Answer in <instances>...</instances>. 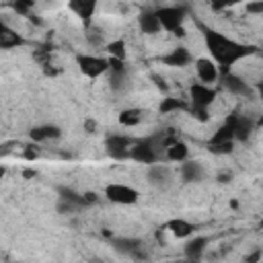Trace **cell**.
<instances>
[{"label": "cell", "mask_w": 263, "mask_h": 263, "mask_svg": "<svg viewBox=\"0 0 263 263\" xmlns=\"http://www.w3.org/2000/svg\"><path fill=\"white\" fill-rule=\"evenodd\" d=\"M205 247H208V238L205 236H195L185 245V257L191 259V261H197V259H201Z\"/></svg>", "instance_id": "19"}, {"label": "cell", "mask_w": 263, "mask_h": 263, "mask_svg": "<svg viewBox=\"0 0 263 263\" xmlns=\"http://www.w3.org/2000/svg\"><path fill=\"white\" fill-rule=\"evenodd\" d=\"M113 247L117 253L127 255L132 259H144V251H142V242L138 238H129V236H117L113 238Z\"/></svg>", "instance_id": "7"}, {"label": "cell", "mask_w": 263, "mask_h": 263, "mask_svg": "<svg viewBox=\"0 0 263 263\" xmlns=\"http://www.w3.org/2000/svg\"><path fill=\"white\" fill-rule=\"evenodd\" d=\"M84 125H86V129H90V132H92V129H95V123H92V121H86V123H84Z\"/></svg>", "instance_id": "32"}, {"label": "cell", "mask_w": 263, "mask_h": 263, "mask_svg": "<svg viewBox=\"0 0 263 263\" xmlns=\"http://www.w3.org/2000/svg\"><path fill=\"white\" fill-rule=\"evenodd\" d=\"M138 23H140L142 33H146V35H154V33H158V31L162 29V27H160V21H158V16H156V10H154V12H144Z\"/></svg>", "instance_id": "20"}, {"label": "cell", "mask_w": 263, "mask_h": 263, "mask_svg": "<svg viewBox=\"0 0 263 263\" xmlns=\"http://www.w3.org/2000/svg\"><path fill=\"white\" fill-rule=\"evenodd\" d=\"M142 119H144L142 109H125V111H121V115H119V123L125 125V127H134V125H138Z\"/></svg>", "instance_id": "21"}, {"label": "cell", "mask_w": 263, "mask_h": 263, "mask_svg": "<svg viewBox=\"0 0 263 263\" xmlns=\"http://www.w3.org/2000/svg\"><path fill=\"white\" fill-rule=\"evenodd\" d=\"M29 136H31V140L33 142H47V140H55V138H60V127H55V125H37V127H33L31 132H29Z\"/></svg>", "instance_id": "17"}, {"label": "cell", "mask_w": 263, "mask_h": 263, "mask_svg": "<svg viewBox=\"0 0 263 263\" xmlns=\"http://www.w3.org/2000/svg\"><path fill=\"white\" fill-rule=\"evenodd\" d=\"M111 58H119V60H125V43L123 41H113L107 45Z\"/></svg>", "instance_id": "24"}, {"label": "cell", "mask_w": 263, "mask_h": 263, "mask_svg": "<svg viewBox=\"0 0 263 263\" xmlns=\"http://www.w3.org/2000/svg\"><path fill=\"white\" fill-rule=\"evenodd\" d=\"M183 109H187V107H185V103H181L179 99H164V101L160 103V111H162V113L183 111Z\"/></svg>", "instance_id": "23"}, {"label": "cell", "mask_w": 263, "mask_h": 263, "mask_svg": "<svg viewBox=\"0 0 263 263\" xmlns=\"http://www.w3.org/2000/svg\"><path fill=\"white\" fill-rule=\"evenodd\" d=\"M74 210H78L74 203H68V201H64V199L58 201V212H60V214H70V212H74Z\"/></svg>", "instance_id": "27"}, {"label": "cell", "mask_w": 263, "mask_h": 263, "mask_svg": "<svg viewBox=\"0 0 263 263\" xmlns=\"http://www.w3.org/2000/svg\"><path fill=\"white\" fill-rule=\"evenodd\" d=\"M162 62L166 64V66H171V68H183V66H187L189 62H191V53H189V49L187 47H175L171 53H166L164 58H162Z\"/></svg>", "instance_id": "13"}, {"label": "cell", "mask_w": 263, "mask_h": 263, "mask_svg": "<svg viewBox=\"0 0 263 263\" xmlns=\"http://www.w3.org/2000/svg\"><path fill=\"white\" fill-rule=\"evenodd\" d=\"M261 257V253H255V255H251V257H247V261H257Z\"/></svg>", "instance_id": "31"}, {"label": "cell", "mask_w": 263, "mask_h": 263, "mask_svg": "<svg viewBox=\"0 0 263 263\" xmlns=\"http://www.w3.org/2000/svg\"><path fill=\"white\" fill-rule=\"evenodd\" d=\"M222 84H224V88H226L228 92H232V95H238V97L251 95L249 82H247L245 78H240L238 74H230V72L224 70V74H222Z\"/></svg>", "instance_id": "9"}, {"label": "cell", "mask_w": 263, "mask_h": 263, "mask_svg": "<svg viewBox=\"0 0 263 263\" xmlns=\"http://www.w3.org/2000/svg\"><path fill=\"white\" fill-rule=\"evenodd\" d=\"M35 0H12V8L18 12V14H29V10L33 8Z\"/></svg>", "instance_id": "25"}, {"label": "cell", "mask_w": 263, "mask_h": 263, "mask_svg": "<svg viewBox=\"0 0 263 263\" xmlns=\"http://www.w3.org/2000/svg\"><path fill=\"white\" fill-rule=\"evenodd\" d=\"M97 2L99 0H70V8L82 21H90L95 10H97Z\"/></svg>", "instance_id": "16"}, {"label": "cell", "mask_w": 263, "mask_h": 263, "mask_svg": "<svg viewBox=\"0 0 263 263\" xmlns=\"http://www.w3.org/2000/svg\"><path fill=\"white\" fill-rule=\"evenodd\" d=\"M181 179L185 183H197L203 179V166L195 160H183L181 162Z\"/></svg>", "instance_id": "11"}, {"label": "cell", "mask_w": 263, "mask_h": 263, "mask_svg": "<svg viewBox=\"0 0 263 263\" xmlns=\"http://www.w3.org/2000/svg\"><path fill=\"white\" fill-rule=\"evenodd\" d=\"M82 199H84V205H92V203H97V201H99L97 193H92V191H88V193H82Z\"/></svg>", "instance_id": "29"}, {"label": "cell", "mask_w": 263, "mask_h": 263, "mask_svg": "<svg viewBox=\"0 0 263 263\" xmlns=\"http://www.w3.org/2000/svg\"><path fill=\"white\" fill-rule=\"evenodd\" d=\"M105 197L113 203H119V205H132L138 201L140 193L129 187V185H123V183H111L105 187Z\"/></svg>", "instance_id": "3"}, {"label": "cell", "mask_w": 263, "mask_h": 263, "mask_svg": "<svg viewBox=\"0 0 263 263\" xmlns=\"http://www.w3.org/2000/svg\"><path fill=\"white\" fill-rule=\"evenodd\" d=\"M195 70H197V78L203 82V84H214L218 82L220 78V70H218V64L210 58H199L195 62Z\"/></svg>", "instance_id": "8"}, {"label": "cell", "mask_w": 263, "mask_h": 263, "mask_svg": "<svg viewBox=\"0 0 263 263\" xmlns=\"http://www.w3.org/2000/svg\"><path fill=\"white\" fill-rule=\"evenodd\" d=\"M164 226H166V230H168L175 238H187V236H191V234H193V230H195V226H193L191 222L183 220V218L168 220Z\"/></svg>", "instance_id": "14"}, {"label": "cell", "mask_w": 263, "mask_h": 263, "mask_svg": "<svg viewBox=\"0 0 263 263\" xmlns=\"http://www.w3.org/2000/svg\"><path fill=\"white\" fill-rule=\"evenodd\" d=\"M210 4H212V8H216V10H222V8H228V6H234V4H238L240 0H208Z\"/></svg>", "instance_id": "26"}, {"label": "cell", "mask_w": 263, "mask_h": 263, "mask_svg": "<svg viewBox=\"0 0 263 263\" xmlns=\"http://www.w3.org/2000/svg\"><path fill=\"white\" fill-rule=\"evenodd\" d=\"M164 156H166V160L183 162V160L189 156V148H187L185 142H177V140H173V142L164 148Z\"/></svg>", "instance_id": "18"}, {"label": "cell", "mask_w": 263, "mask_h": 263, "mask_svg": "<svg viewBox=\"0 0 263 263\" xmlns=\"http://www.w3.org/2000/svg\"><path fill=\"white\" fill-rule=\"evenodd\" d=\"M156 16L160 21V27L164 31L183 35V21H185V8L181 6H164L156 10Z\"/></svg>", "instance_id": "2"}, {"label": "cell", "mask_w": 263, "mask_h": 263, "mask_svg": "<svg viewBox=\"0 0 263 263\" xmlns=\"http://www.w3.org/2000/svg\"><path fill=\"white\" fill-rule=\"evenodd\" d=\"M189 97H191L193 109H208L216 99V90L212 88V84L197 82L189 88Z\"/></svg>", "instance_id": "5"}, {"label": "cell", "mask_w": 263, "mask_h": 263, "mask_svg": "<svg viewBox=\"0 0 263 263\" xmlns=\"http://www.w3.org/2000/svg\"><path fill=\"white\" fill-rule=\"evenodd\" d=\"M226 123L232 127L234 140H240V142L247 140V138L251 136V132L255 129V121H253L251 117H242V115H234V117H230Z\"/></svg>", "instance_id": "10"}, {"label": "cell", "mask_w": 263, "mask_h": 263, "mask_svg": "<svg viewBox=\"0 0 263 263\" xmlns=\"http://www.w3.org/2000/svg\"><path fill=\"white\" fill-rule=\"evenodd\" d=\"M134 140L129 136H119V134H111L107 140H105V148H107V154L115 160H125L129 158V148H132Z\"/></svg>", "instance_id": "4"}, {"label": "cell", "mask_w": 263, "mask_h": 263, "mask_svg": "<svg viewBox=\"0 0 263 263\" xmlns=\"http://www.w3.org/2000/svg\"><path fill=\"white\" fill-rule=\"evenodd\" d=\"M146 177H148V181H150L152 185H156V187H164V185L171 181V171H168V166H164V164H156V162H152V164L148 166Z\"/></svg>", "instance_id": "12"}, {"label": "cell", "mask_w": 263, "mask_h": 263, "mask_svg": "<svg viewBox=\"0 0 263 263\" xmlns=\"http://www.w3.org/2000/svg\"><path fill=\"white\" fill-rule=\"evenodd\" d=\"M247 12H253V14L263 12V2H261V0H257V2H253V4H247Z\"/></svg>", "instance_id": "28"}, {"label": "cell", "mask_w": 263, "mask_h": 263, "mask_svg": "<svg viewBox=\"0 0 263 263\" xmlns=\"http://www.w3.org/2000/svg\"><path fill=\"white\" fill-rule=\"evenodd\" d=\"M23 43H25V39L14 29H10L4 23H0V49H12V47L23 45Z\"/></svg>", "instance_id": "15"}, {"label": "cell", "mask_w": 263, "mask_h": 263, "mask_svg": "<svg viewBox=\"0 0 263 263\" xmlns=\"http://www.w3.org/2000/svg\"><path fill=\"white\" fill-rule=\"evenodd\" d=\"M78 66H80V72L86 74L88 78H97L109 70L107 60L99 55H78Z\"/></svg>", "instance_id": "6"}, {"label": "cell", "mask_w": 263, "mask_h": 263, "mask_svg": "<svg viewBox=\"0 0 263 263\" xmlns=\"http://www.w3.org/2000/svg\"><path fill=\"white\" fill-rule=\"evenodd\" d=\"M203 39H205L208 51L212 53L214 62L218 66H222L224 70L251 53V47H247L245 43H238V41H234L214 29H208V27H203Z\"/></svg>", "instance_id": "1"}, {"label": "cell", "mask_w": 263, "mask_h": 263, "mask_svg": "<svg viewBox=\"0 0 263 263\" xmlns=\"http://www.w3.org/2000/svg\"><path fill=\"white\" fill-rule=\"evenodd\" d=\"M58 195H60V199H64V201H68V203H74L76 208H84V199H82V193H78V191H74V189H70V187H58Z\"/></svg>", "instance_id": "22"}, {"label": "cell", "mask_w": 263, "mask_h": 263, "mask_svg": "<svg viewBox=\"0 0 263 263\" xmlns=\"http://www.w3.org/2000/svg\"><path fill=\"white\" fill-rule=\"evenodd\" d=\"M23 175H25V177H35V171H25Z\"/></svg>", "instance_id": "33"}, {"label": "cell", "mask_w": 263, "mask_h": 263, "mask_svg": "<svg viewBox=\"0 0 263 263\" xmlns=\"http://www.w3.org/2000/svg\"><path fill=\"white\" fill-rule=\"evenodd\" d=\"M230 179H232V173H220V175H218V181H220V183H228Z\"/></svg>", "instance_id": "30"}, {"label": "cell", "mask_w": 263, "mask_h": 263, "mask_svg": "<svg viewBox=\"0 0 263 263\" xmlns=\"http://www.w3.org/2000/svg\"><path fill=\"white\" fill-rule=\"evenodd\" d=\"M2 175H4V168H0V177H2Z\"/></svg>", "instance_id": "34"}]
</instances>
